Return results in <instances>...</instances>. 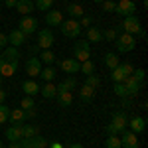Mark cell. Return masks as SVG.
<instances>
[{"mask_svg":"<svg viewBox=\"0 0 148 148\" xmlns=\"http://www.w3.org/2000/svg\"><path fill=\"white\" fill-rule=\"evenodd\" d=\"M67 14L71 16V18H81V16L85 14V10H83L81 4H75V2H73V4H69V6H67Z\"/></svg>","mask_w":148,"mask_h":148,"instance_id":"29","label":"cell"},{"mask_svg":"<svg viewBox=\"0 0 148 148\" xmlns=\"http://www.w3.org/2000/svg\"><path fill=\"white\" fill-rule=\"evenodd\" d=\"M113 44H114V47H116L119 53H128V51H132V49L136 47V38L126 34V32H123V34L116 36V40H114Z\"/></svg>","mask_w":148,"mask_h":148,"instance_id":"2","label":"cell"},{"mask_svg":"<svg viewBox=\"0 0 148 148\" xmlns=\"http://www.w3.org/2000/svg\"><path fill=\"white\" fill-rule=\"evenodd\" d=\"M125 77H126V75L123 73V69H121V63H119L114 69H111V79H113L114 83H123Z\"/></svg>","mask_w":148,"mask_h":148,"instance_id":"35","label":"cell"},{"mask_svg":"<svg viewBox=\"0 0 148 148\" xmlns=\"http://www.w3.org/2000/svg\"><path fill=\"white\" fill-rule=\"evenodd\" d=\"M69 148H83V144H79V142H75V144H71Z\"/></svg>","mask_w":148,"mask_h":148,"instance_id":"51","label":"cell"},{"mask_svg":"<svg viewBox=\"0 0 148 148\" xmlns=\"http://www.w3.org/2000/svg\"><path fill=\"white\" fill-rule=\"evenodd\" d=\"M59 67L63 69L67 75H75V73L81 69V63L75 59V57H69V59H61V61H59Z\"/></svg>","mask_w":148,"mask_h":148,"instance_id":"10","label":"cell"},{"mask_svg":"<svg viewBox=\"0 0 148 148\" xmlns=\"http://www.w3.org/2000/svg\"><path fill=\"white\" fill-rule=\"evenodd\" d=\"M126 123H128V119H126L125 111H116L113 114V119H111V123L107 125V134H121V132H125Z\"/></svg>","mask_w":148,"mask_h":148,"instance_id":"1","label":"cell"},{"mask_svg":"<svg viewBox=\"0 0 148 148\" xmlns=\"http://www.w3.org/2000/svg\"><path fill=\"white\" fill-rule=\"evenodd\" d=\"M56 97H57V103H59L61 107H71V103H73V95H71V91H59Z\"/></svg>","mask_w":148,"mask_h":148,"instance_id":"24","label":"cell"},{"mask_svg":"<svg viewBox=\"0 0 148 148\" xmlns=\"http://www.w3.org/2000/svg\"><path fill=\"white\" fill-rule=\"evenodd\" d=\"M8 121H10L14 126H22L26 123V113L24 109H12L10 114H8Z\"/></svg>","mask_w":148,"mask_h":148,"instance_id":"17","label":"cell"},{"mask_svg":"<svg viewBox=\"0 0 148 148\" xmlns=\"http://www.w3.org/2000/svg\"><path fill=\"white\" fill-rule=\"evenodd\" d=\"M18 71V61H0V75L2 77H12Z\"/></svg>","mask_w":148,"mask_h":148,"instance_id":"16","label":"cell"},{"mask_svg":"<svg viewBox=\"0 0 148 148\" xmlns=\"http://www.w3.org/2000/svg\"><path fill=\"white\" fill-rule=\"evenodd\" d=\"M40 134V128L36 125H22V138H34Z\"/></svg>","mask_w":148,"mask_h":148,"instance_id":"28","label":"cell"},{"mask_svg":"<svg viewBox=\"0 0 148 148\" xmlns=\"http://www.w3.org/2000/svg\"><path fill=\"white\" fill-rule=\"evenodd\" d=\"M30 2H34V0H30Z\"/></svg>","mask_w":148,"mask_h":148,"instance_id":"55","label":"cell"},{"mask_svg":"<svg viewBox=\"0 0 148 148\" xmlns=\"http://www.w3.org/2000/svg\"><path fill=\"white\" fill-rule=\"evenodd\" d=\"M114 12L121 14V16H132L136 12V4L132 0H119L116 6H114Z\"/></svg>","mask_w":148,"mask_h":148,"instance_id":"8","label":"cell"},{"mask_svg":"<svg viewBox=\"0 0 148 148\" xmlns=\"http://www.w3.org/2000/svg\"><path fill=\"white\" fill-rule=\"evenodd\" d=\"M87 42H93V44L103 42V32L99 28H87Z\"/></svg>","mask_w":148,"mask_h":148,"instance_id":"26","label":"cell"},{"mask_svg":"<svg viewBox=\"0 0 148 148\" xmlns=\"http://www.w3.org/2000/svg\"><path fill=\"white\" fill-rule=\"evenodd\" d=\"M4 99H6V91L0 87V103H4Z\"/></svg>","mask_w":148,"mask_h":148,"instance_id":"50","label":"cell"},{"mask_svg":"<svg viewBox=\"0 0 148 148\" xmlns=\"http://www.w3.org/2000/svg\"><path fill=\"white\" fill-rule=\"evenodd\" d=\"M85 85H89V87H93V89H97V87L101 85V79H99L95 73H91V75L85 77Z\"/></svg>","mask_w":148,"mask_h":148,"instance_id":"38","label":"cell"},{"mask_svg":"<svg viewBox=\"0 0 148 148\" xmlns=\"http://www.w3.org/2000/svg\"><path fill=\"white\" fill-rule=\"evenodd\" d=\"M51 6H53V0H34V8H38L40 12L51 10Z\"/></svg>","mask_w":148,"mask_h":148,"instance_id":"33","label":"cell"},{"mask_svg":"<svg viewBox=\"0 0 148 148\" xmlns=\"http://www.w3.org/2000/svg\"><path fill=\"white\" fill-rule=\"evenodd\" d=\"M73 57H75L79 63L91 59V46H89L87 40H81V42H77V44L73 46Z\"/></svg>","mask_w":148,"mask_h":148,"instance_id":"4","label":"cell"},{"mask_svg":"<svg viewBox=\"0 0 148 148\" xmlns=\"http://www.w3.org/2000/svg\"><path fill=\"white\" fill-rule=\"evenodd\" d=\"M93 97H95V89L93 87H89V85H83L79 89V99L83 103H91Z\"/></svg>","mask_w":148,"mask_h":148,"instance_id":"23","label":"cell"},{"mask_svg":"<svg viewBox=\"0 0 148 148\" xmlns=\"http://www.w3.org/2000/svg\"><path fill=\"white\" fill-rule=\"evenodd\" d=\"M18 30H20L24 36L36 34V32H38V18H34V16H22V20L18 24Z\"/></svg>","mask_w":148,"mask_h":148,"instance_id":"6","label":"cell"},{"mask_svg":"<svg viewBox=\"0 0 148 148\" xmlns=\"http://www.w3.org/2000/svg\"><path fill=\"white\" fill-rule=\"evenodd\" d=\"M132 77L144 87V77H146V73H144V69H134V73H132Z\"/></svg>","mask_w":148,"mask_h":148,"instance_id":"42","label":"cell"},{"mask_svg":"<svg viewBox=\"0 0 148 148\" xmlns=\"http://www.w3.org/2000/svg\"><path fill=\"white\" fill-rule=\"evenodd\" d=\"M93 2H97V4H103V2H105V0H93Z\"/></svg>","mask_w":148,"mask_h":148,"instance_id":"52","label":"cell"},{"mask_svg":"<svg viewBox=\"0 0 148 148\" xmlns=\"http://www.w3.org/2000/svg\"><path fill=\"white\" fill-rule=\"evenodd\" d=\"M113 91H114V95H116V97H121V99H128L126 89H125V85H123V83H114Z\"/></svg>","mask_w":148,"mask_h":148,"instance_id":"40","label":"cell"},{"mask_svg":"<svg viewBox=\"0 0 148 148\" xmlns=\"http://www.w3.org/2000/svg\"><path fill=\"white\" fill-rule=\"evenodd\" d=\"M123 30L130 36H140V38H144V30H142V26H140V20L136 18V14L125 16V20H123Z\"/></svg>","mask_w":148,"mask_h":148,"instance_id":"3","label":"cell"},{"mask_svg":"<svg viewBox=\"0 0 148 148\" xmlns=\"http://www.w3.org/2000/svg\"><path fill=\"white\" fill-rule=\"evenodd\" d=\"M59 30H61V34L65 36V38H77V36L81 34V26H79V22H77L75 18L63 20L61 26H59Z\"/></svg>","mask_w":148,"mask_h":148,"instance_id":"5","label":"cell"},{"mask_svg":"<svg viewBox=\"0 0 148 148\" xmlns=\"http://www.w3.org/2000/svg\"><path fill=\"white\" fill-rule=\"evenodd\" d=\"M61 22H63V12H59V10H47L46 12V24L47 26L57 28V26H61Z\"/></svg>","mask_w":148,"mask_h":148,"instance_id":"13","label":"cell"},{"mask_svg":"<svg viewBox=\"0 0 148 148\" xmlns=\"http://www.w3.org/2000/svg\"><path fill=\"white\" fill-rule=\"evenodd\" d=\"M121 148H138V138L132 130L121 132Z\"/></svg>","mask_w":148,"mask_h":148,"instance_id":"12","label":"cell"},{"mask_svg":"<svg viewBox=\"0 0 148 148\" xmlns=\"http://www.w3.org/2000/svg\"><path fill=\"white\" fill-rule=\"evenodd\" d=\"M26 73L36 79V77H40V73H42V61H40V57H30V59H26Z\"/></svg>","mask_w":148,"mask_h":148,"instance_id":"9","label":"cell"},{"mask_svg":"<svg viewBox=\"0 0 148 148\" xmlns=\"http://www.w3.org/2000/svg\"><path fill=\"white\" fill-rule=\"evenodd\" d=\"M16 2H18V0H4V4H6L8 8H14V6H16Z\"/></svg>","mask_w":148,"mask_h":148,"instance_id":"48","label":"cell"},{"mask_svg":"<svg viewBox=\"0 0 148 148\" xmlns=\"http://www.w3.org/2000/svg\"><path fill=\"white\" fill-rule=\"evenodd\" d=\"M114 6H116L114 0H105V2H103V10L105 12H114Z\"/></svg>","mask_w":148,"mask_h":148,"instance_id":"45","label":"cell"},{"mask_svg":"<svg viewBox=\"0 0 148 148\" xmlns=\"http://www.w3.org/2000/svg\"><path fill=\"white\" fill-rule=\"evenodd\" d=\"M75 87H77V79H75L73 75H69V77H65L63 83L57 85V93H59V91H73Z\"/></svg>","mask_w":148,"mask_h":148,"instance_id":"22","label":"cell"},{"mask_svg":"<svg viewBox=\"0 0 148 148\" xmlns=\"http://www.w3.org/2000/svg\"><path fill=\"white\" fill-rule=\"evenodd\" d=\"M119 34H121V28H109V30L103 32V40H107V42H114Z\"/></svg>","mask_w":148,"mask_h":148,"instance_id":"36","label":"cell"},{"mask_svg":"<svg viewBox=\"0 0 148 148\" xmlns=\"http://www.w3.org/2000/svg\"><path fill=\"white\" fill-rule=\"evenodd\" d=\"M24 113H26V119H34V116H36L34 109H28V111H24Z\"/></svg>","mask_w":148,"mask_h":148,"instance_id":"47","label":"cell"},{"mask_svg":"<svg viewBox=\"0 0 148 148\" xmlns=\"http://www.w3.org/2000/svg\"><path fill=\"white\" fill-rule=\"evenodd\" d=\"M91 24H93V18H91V16H87V14H83V16H81V20H79V26H81V28H91Z\"/></svg>","mask_w":148,"mask_h":148,"instance_id":"43","label":"cell"},{"mask_svg":"<svg viewBox=\"0 0 148 148\" xmlns=\"http://www.w3.org/2000/svg\"><path fill=\"white\" fill-rule=\"evenodd\" d=\"M47 148H63V144H61V142H51Z\"/></svg>","mask_w":148,"mask_h":148,"instance_id":"49","label":"cell"},{"mask_svg":"<svg viewBox=\"0 0 148 148\" xmlns=\"http://www.w3.org/2000/svg\"><path fill=\"white\" fill-rule=\"evenodd\" d=\"M20 59V51L18 47H4L2 49V56H0V61H18Z\"/></svg>","mask_w":148,"mask_h":148,"instance_id":"18","label":"cell"},{"mask_svg":"<svg viewBox=\"0 0 148 148\" xmlns=\"http://www.w3.org/2000/svg\"><path fill=\"white\" fill-rule=\"evenodd\" d=\"M36 107V103H34V97H24L22 103H20V109H24V111H28V109H34Z\"/></svg>","mask_w":148,"mask_h":148,"instance_id":"41","label":"cell"},{"mask_svg":"<svg viewBox=\"0 0 148 148\" xmlns=\"http://www.w3.org/2000/svg\"><path fill=\"white\" fill-rule=\"evenodd\" d=\"M107 148H121V134H109L105 140Z\"/></svg>","mask_w":148,"mask_h":148,"instance_id":"32","label":"cell"},{"mask_svg":"<svg viewBox=\"0 0 148 148\" xmlns=\"http://www.w3.org/2000/svg\"><path fill=\"white\" fill-rule=\"evenodd\" d=\"M8 44H10L12 47H20V46L26 44V36H24L18 28H14L10 32V36H8Z\"/></svg>","mask_w":148,"mask_h":148,"instance_id":"15","label":"cell"},{"mask_svg":"<svg viewBox=\"0 0 148 148\" xmlns=\"http://www.w3.org/2000/svg\"><path fill=\"white\" fill-rule=\"evenodd\" d=\"M30 142H32V148H47L49 146V142L42 134H36L34 138H30Z\"/></svg>","mask_w":148,"mask_h":148,"instance_id":"34","label":"cell"},{"mask_svg":"<svg viewBox=\"0 0 148 148\" xmlns=\"http://www.w3.org/2000/svg\"><path fill=\"white\" fill-rule=\"evenodd\" d=\"M14 8L20 12L22 16H30V12L36 10V8H34V2H30V0H18Z\"/></svg>","mask_w":148,"mask_h":148,"instance_id":"19","label":"cell"},{"mask_svg":"<svg viewBox=\"0 0 148 148\" xmlns=\"http://www.w3.org/2000/svg\"><path fill=\"white\" fill-rule=\"evenodd\" d=\"M0 148H2V140H0Z\"/></svg>","mask_w":148,"mask_h":148,"instance_id":"54","label":"cell"},{"mask_svg":"<svg viewBox=\"0 0 148 148\" xmlns=\"http://www.w3.org/2000/svg\"><path fill=\"white\" fill-rule=\"evenodd\" d=\"M121 69H123V73H125L126 77H128V75H132V73H134V67H132V65H130V63H128V61H125V63H121Z\"/></svg>","mask_w":148,"mask_h":148,"instance_id":"44","label":"cell"},{"mask_svg":"<svg viewBox=\"0 0 148 148\" xmlns=\"http://www.w3.org/2000/svg\"><path fill=\"white\" fill-rule=\"evenodd\" d=\"M6 138L10 140V142H20V138H22V126H8L6 128Z\"/></svg>","mask_w":148,"mask_h":148,"instance_id":"21","label":"cell"},{"mask_svg":"<svg viewBox=\"0 0 148 148\" xmlns=\"http://www.w3.org/2000/svg\"><path fill=\"white\" fill-rule=\"evenodd\" d=\"M53 44H56V36L49 28H44L38 32V47L40 49H49Z\"/></svg>","mask_w":148,"mask_h":148,"instance_id":"7","label":"cell"},{"mask_svg":"<svg viewBox=\"0 0 148 148\" xmlns=\"http://www.w3.org/2000/svg\"><path fill=\"white\" fill-rule=\"evenodd\" d=\"M126 125L130 126V130H132L134 134H140V132H144V128H146V119H144V116H132Z\"/></svg>","mask_w":148,"mask_h":148,"instance_id":"14","label":"cell"},{"mask_svg":"<svg viewBox=\"0 0 148 148\" xmlns=\"http://www.w3.org/2000/svg\"><path fill=\"white\" fill-rule=\"evenodd\" d=\"M2 81H4V77H2V75H0V85H2Z\"/></svg>","mask_w":148,"mask_h":148,"instance_id":"53","label":"cell"},{"mask_svg":"<svg viewBox=\"0 0 148 148\" xmlns=\"http://www.w3.org/2000/svg\"><path fill=\"white\" fill-rule=\"evenodd\" d=\"M8 114H10V107H6L4 103H0V125L8 123Z\"/></svg>","mask_w":148,"mask_h":148,"instance_id":"39","label":"cell"},{"mask_svg":"<svg viewBox=\"0 0 148 148\" xmlns=\"http://www.w3.org/2000/svg\"><path fill=\"white\" fill-rule=\"evenodd\" d=\"M103 61H105V65H107L109 69H114L116 65H119V63H121V59H119V56H116V53H113V51L105 53V59H103Z\"/></svg>","mask_w":148,"mask_h":148,"instance_id":"27","label":"cell"},{"mask_svg":"<svg viewBox=\"0 0 148 148\" xmlns=\"http://www.w3.org/2000/svg\"><path fill=\"white\" fill-rule=\"evenodd\" d=\"M56 53L51 51V49H42V56H40V61L42 63H47V65H51V63H56Z\"/></svg>","mask_w":148,"mask_h":148,"instance_id":"30","label":"cell"},{"mask_svg":"<svg viewBox=\"0 0 148 148\" xmlns=\"http://www.w3.org/2000/svg\"><path fill=\"white\" fill-rule=\"evenodd\" d=\"M123 85H125V89H126V95L128 97H136L138 91L142 89V85L138 83L132 75H128V77H125V81H123Z\"/></svg>","mask_w":148,"mask_h":148,"instance_id":"11","label":"cell"},{"mask_svg":"<svg viewBox=\"0 0 148 148\" xmlns=\"http://www.w3.org/2000/svg\"><path fill=\"white\" fill-rule=\"evenodd\" d=\"M79 71H83L85 75H91V73H95V63H93L91 59H87V61H83V63H81Z\"/></svg>","mask_w":148,"mask_h":148,"instance_id":"37","label":"cell"},{"mask_svg":"<svg viewBox=\"0 0 148 148\" xmlns=\"http://www.w3.org/2000/svg\"><path fill=\"white\" fill-rule=\"evenodd\" d=\"M40 93H42V97H46V99H53L57 95V87L53 83H46L44 87H40Z\"/></svg>","mask_w":148,"mask_h":148,"instance_id":"25","label":"cell"},{"mask_svg":"<svg viewBox=\"0 0 148 148\" xmlns=\"http://www.w3.org/2000/svg\"><path fill=\"white\" fill-rule=\"evenodd\" d=\"M6 46H8V36L0 32V49H4Z\"/></svg>","mask_w":148,"mask_h":148,"instance_id":"46","label":"cell"},{"mask_svg":"<svg viewBox=\"0 0 148 148\" xmlns=\"http://www.w3.org/2000/svg\"><path fill=\"white\" fill-rule=\"evenodd\" d=\"M22 89H24V93H26L28 97H34V95L40 93V85H38L34 79H28V81L22 83Z\"/></svg>","mask_w":148,"mask_h":148,"instance_id":"20","label":"cell"},{"mask_svg":"<svg viewBox=\"0 0 148 148\" xmlns=\"http://www.w3.org/2000/svg\"><path fill=\"white\" fill-rule=\"evenodd\" d=\"M56 75H57V71L53 67H46V69H42V73H40V77L46 83H51V81L56 79Z\"/></svg>","mask_w":148,"mask_h":148,"instance_id":"31","label":"cell"}]
</instances>
